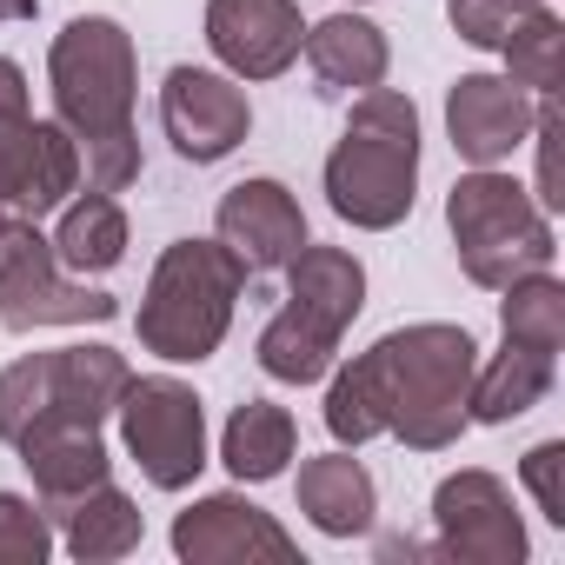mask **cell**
<instances>
[{
    "mask_svg": "<svg viewBox=\"0 0 565 565\" xmlns=\"http://www.w3.org/2000/svg\"><path fill=\"white\" fill-rule=\"evenodd\" d=\"M419 193V107L393 87H366L327 153V206L360 233H393Z\"/></svg>",
    "mask_w": 565,
    "mask_h": 565,
    "instance_id": "obj_3",
    "label": "cell"
},
{
    "mask_svg": "<svg viewBox=\"0 0 565 565\" xmlns=\"http://www.w3.org/2000/svg\"><path fill=\"white\" fill-rule=\"evenodd\" d=\"M479 347L466 327L426 320L373 340L347 373L327 386V433L340 446H366L380 433L406 439L413 452H446L466 433V393H472Z\"/></svg>",
    "mask_w": 565,
    "mask_h": 565,
    "instance_id": "obj_1",
    "label": "cell"
},
{
    "mask_svg": "<svg viewBox=\"0 0 565 565\" xmlns=\"http://www.w3.org/2000/svg\"><path fill=\"white\" fill-rule=\"evenodd\" d=\"M160 127H167V140H173L180 160L213 167V160H226L246 140L253 107H246V87H233V74L173 67L167 87H160Z\"/></svg>",
    "mask_w": 565,
    "mask_h": 565,
    "instance_id": "obj_10",
    "label": "cell"
},
{
    "mask_svg": "<svg viewBox=\"0 0 565 565\" xmlns=\"http://www.w3.org/2000/svg\"><path fill=\"white\" fill-rule=\"evenodd\" d=\"M539 8V0H446V21H452V34L466 41V47H486V54H499L512 34H519V21Z\"/></svg>",
    "mask_w": 565,
    "mask_h": 565,
    "instance_id": "obj_27",
    "label": "cell"
},
{
    "mask_svg": "<svg viewBox=\"0 0 565 565\" xmlns=\"http://www.w3.org/2000/svg\"><path fill=\"white\" fill-rule=\"evenodd\" d=\"M127 360L114 347H61V353H28L0 373V439H21L41 419L67 426H107V413L127 393Z\"/></svg>",
    "mask_w": 565,
    "mask_h": 565,
    "instance_id": "obj_6",
    "label": "cell"
},
{
    "mask_svg": "<svg viewBox=\"0 0 565 565\" xmlns=\"http://www.w3.org/2000/svg\"><path fill=\"white\" fill-rule=\"evenodd\" d=\"M14 452H21V466L34 472V492H41V505H47V512H54V505H67V499H81L87 486L114 479V459H107L100 426L41 419V426H28V433L14 439Z\"/></svg>",
    "mask_w": 565,
    "mask_h": 565,
    "instance_id": "obj_16",
    "label": "cell"
},
{
    "mask_svg": "<svg viewBox=\"0 0 565 565\" xmlns=\"http://www.w3.org/2000/svg\"><path fill=\"white\" fill-rule=\"evenodd\" d=\"M545 393H552V353H532V347H512V340H505V353H499L492 366H472L466 419L505 426V419H525Z\"/></svg>",
    "mask_w": 565,
    "mask_h": 565,
    "instance_id": "obj_23",
    "label": "cell"
},
{
    "mask_svg": "<svg viewBox=\"0 0 565 565\" xmlns=\"http://www.w3.org/2000/svg\"><path fill=\"white\" fill-rule=\"evenodd\" d=\"M213 233H220V246L246 273H279L307 246V213H300V200L279 180H239V186L220 193Z\"/></svg>",
    "mask_w": 565,
    "mask_h": 565,
    "instance_id": "obj_14",
    "label": "cell"
},
{
    "mask_svg": "<svg viewBox=\"0 0 565 565\" xmlns=\"http://www.w3.org/2000/svg\"><path fill=\"white\" fill-rule=\"evenodd\" d=\"M340 340L347 333H333L327 320H313L307 307H279L266 327H259V366H266V380H287V386H313V380H327V366H333V353H340Z\"/></svg>",
    "mask_w": 565,
    "mask_h": 565,
    "instance_id": "obj_24",
    "label": "cell"
},
{
    "mask_svg": "<svg viewBox=\"0 0 565 565\" xmlns=\"http://www.w3.org/2000/svg\"><path fill=\"white\" fill-rule=\"evenodd\" d=\"M353 8H360V0H353Z\"/></svg>",
    "mask_w": 565,
    "mask_h": 565,
    "instance_id": "obj_34",
    "label": "cell"
},
{
    "mask_svg": "<svg viewBox=\"0 0 565 565\" xmlns=\"http://www.w3.org/2000/svg\"><path fill=\"white\" fill-rule=\"evenodd\" d=\"M532 114H539V100L525 87H512L505 74H459L452 94H446L452 153L472 160V167H499V160H512L525 147Z\"/></svg>",
    "mask_w": 565,
    "mask_h": 565,
    "instance_id": "obj_15",
    "label": "cell"
},
{
    "mask_svg": "<svg viewBox=\"0 0 565 565\" xmlns=\"http://www.w3.org/2000/svg\"><path fill=\"white\" fill-rule=\"evenodd\" d=\"M300 512L327 532V539H360L380 512V492H373V472L353 459V452H327V459H307L300 466Z\"/></svg>",
    "mask_w": 565,
    "mask_h": 565,
    "instance_id": "obj_19",
    "label": "cell"
},
{
    "mask_svg": "<svg viewBox=\"0 0 565 565\" xmlns=\"http://www.w3.org/2000/svg\"><path fill=\"white\" fill-rule=\"evenodd\" d=\"M47 519H61V539H67V552H74L81 565H107V558H127V552L140 545V505H134L114 479L87 486L81 499L54 505Z\"/></svg>",
    "mask_w": 565,
    "mask_h": 565,
    "instance_id": "obj_20",
    "label": "cell"
},
{
    "mask_svg": "<svg viewBox=\"0 0 565 565\" xmlns=\"http://www.w3.org/2000/svg\"><path fill=\"white\" fill-rule=\"evenodd\" d=\"M120 300L74 279L54 259V239L34 220H8L0 226V327L8 333H41V327H100L114 320Z\"/></svg>",
    "mask_w": 565,
    "mask_h": 565,
    "instance_id": "obj_7",
    "label": "cell"
},
{
    "mask_svg": "<svg viewBox=\"0 0 565 565\" xmlns=\"http://www.w3.org/2000/svg\"><path fill=\"white\" fill-rule=\"evenodd\" d=\"M74 193H81V147L61 120L21 114L0 127V206L41 220V213H61Z\"/></svg>",
    "mask_w": 565,
    "mask_h": 565,
    "instance_id": "obj_11",
    "label": "cell"
},
{
    "mask_svg": "<svg viewBox=\"0 0 565 565\" xmlns=\"http://www.w3.org/2000/svg\"><path fill=\"white\" fill-rule=\"evenodd\" d=\"M505 307H499V327L512 347H532V353H558L565 347V287L545 273H519L512 287H499Z\"/></svg>",
    "mask_w": 565,
    "mask_h": 565,
    "instance_id": "obj_25",
    "label": "cell"
},
{
    "mask_svg": "<svg viewBox=\"0 0 565 565\" xmlns=\"http://www.w3.org/2000/svg\"><path fill=\"white\" fill-rule=\"evenodd\" d=\"M173 552L186 565H239V558H300L294 532L239 492H206L173 519Z\"/></svg>",
    "mask_w": 565,
    "mask_h": 565,
    "instance_id": "obj_13",
    "label": "cell"
},
{
    "mask_svg": "<svg viewBox=\"0 0 565 565\" xmlns=\"http://www.w3.org/2000/svg\"><path fill=\"white\" fill-rule=\"evenodd\" d=\"M519 479H525V492L539 499V512H545L552 525H565V446H558V439L532 446V452L519 459Z\"/></svg>",
    "mask_w": 565,
    "mask_h": 565,
    "instance_id": "obj_29",
    "label": "cell"
},
{
    "mask_svg": "<svg viewBox=\"0 0 565 565\" xmlns=\"http://www.w3.org/2000/svg\"><path fill=\"white\" fill-rule=\"evenodd\" d=\"M41 0H0V21H34Z\"/></svg>",
    "mask_w": 565,
    "mask_h": 565,
    "instance_id": "obj_32",
    "label": "cell"
},
{
    "mask_svg": "<svg viewBox=\"0 0 565 565\" xmlns=\"http://www.w3.org/2000/svg\"><path fill=\"white\" fill-rule=\"evenodd\" d=\"M300 0H206V47L233 81H279L300 61Z\"/></svg>",
    "mask_w": 565,
    "mask_h": 565,
    "instance_id": "obj_12",
    "label": "cell"
},
{
    "mask_svg": "<svg viewBox=\"0 0 565 565\" xmlns=\"http://www.w3.org/2000/svg\"><path fill=\"white\" fill-rule=\"evenodd\" d=\"M8 220H14V213H8V206H0V226H8Z\"/></svg>",
    "mask_w": 565,
    "mask_h": 565,
    "instance_id": "obj_33",
    "label": "cell"
},
{
    "mask_svg": "<svg viewBox=\"0 0 565 565\" xmlns=\"http://www.w3.org/2000/svg\"><path fill=\"white\" fill-rule=\"evenodd\" d=\"M47 87H54V120L81 147V186H94V193L134 186L140 180V134H134L140 61H134V34L107 14L67 21L47 47Z\"/></svg>",
    "mask_w": 565,
    "mask_h": 565,
    "instance_id": "obj_2",
    "label": "cell"
},
{
    "mask_svg": "<svg viewBox=\"0 0 565 565\" xmlns=\"http://www.w3.org/2000/svg\"><path fill=\"white\" fill-rule=\"evenodd\" d=\"M279 273H287V300L307 307L313 320H327L333 333H347L360 320V307H366V266L347 246H313L307 239Z\"/></svg>",
    "mask_w": 565,
    "mask_h": 565,
    "instance_id": "obj_18",
    "label": "cell"
},
{
    "mask_svg": "<svg viewBox=\"0 0 565 565\" xmlns=\"http://www.w3.org/2000/svg\"><path fill=\"white\" fill-rule=\"evenodd\" d=\"M525 140L539 147V186H532V200L545 213H558L565 206V186H558V100L552 94H539V114H532V134Z\"/></svg>",
    "mask_w": 565,
    "mask_h": 565,
    "instance_id": "obj_30",
    "label": "cell"
},
{
    "mask_svg": "<svg viewBox=\"0 0 565 565\" xmlns=\"http://www.w3.org/2000/svg\"><path fill=\"white\" fill-rule=\"evenodd\" d=\"M54 259L67 266V273H114L120 259H127V213H120V200L114 193H74L67 206H61V226H54Z\"/></svg>",
    "mask_w": 565,
    "mask_h": 565,
    "instance_id": "obj_22",
    "label": "cell"
},
{
    "mask_svg": "<svg viewBox=\"0 0 565 565\" xmlns=\"http://www.w3.org/2000/svg\"><path fill=\"white\" fill-rule=\"evenodd\" d=\"M120 439L134 452V466L147 472V486L160 492H186L206 466V413H200V393L180 386V380H127L120 393Z\"/></svg>",
    "mask_w": 565,
    "mask_h": 565,
    "instance_id": "obj_8",
    "label": "cell"
},
{
    "mask_svg": "<svg viewBox=\"0 0 565 565\" xmlns=\"http://www.w3.org/2000/svg\"><path fill=\"white\" fill-rule=\"evenodd\" d=\"M558 47H565V21L539 0V8L519 21V34L499 47V54H505V81H512V87H525L532 100H539V94H552V87H558Z\"/></svg>",
    "mask_w": 565,
    "mask_h": 565,
    "instance_id": "obj_26",
    "label": "cell"
},
{
    "mask_svg": "<svg viewBox=\"0 0 565 565\" xmlns=\"http://www.w3.org/2000/svg\"><path fill=\"white\" fill-rule=\"evenodd\" d=\"M21 114H28V74H21L8 54H0V127L21 120Z\"/></svg>",
    "mask_w": 565,
    "mask_h": 565,
    "instance_id": "obj_31",
    "label": "cell"
},
{
    "mask_svg": "<svg viewBox=\"0 0 565 565\" xmlns=\"http://www.w3.org/2000/svg\"><path fill=\"white\" fill-rule=\"evenodd\" d=\"M294 446H300V426H294L287 406H273V399L233 406V419H226V433H220V459H226V472H233L239 486L279 479V472H287V459H294Z\"/></svg>",
    "mask_w": 565,
    "mask_h": 565,
    "instance_id": "obj_21",
    "label": "cell"
},
{
    "mask_svg": "<svg viewBox=\"0 0 565 565\" xmlns=\"http://www.w3.org/2000/svg\"><path fill=\"white\" fill-rule=\"evenodd\" d=\"M300 54H307L313 81H320V94H366V87H380L386 67H393L386 34H380L373 21H360V14H327L320 28H307Z\"/></svg>",
    "mask_w": 565,
    "mask_h": 565,
    "instance_id": "obj_17",
    "label": "cell"
},
{
    "mask_svg": "<svg viewBox=\"0 0 565 565\" xmlns=\"http://www.w3.org/2000/svg\"><path fill=\"white\" fill-rule=\"evenodd\" d=\"M446 226L459 246V266L472 287H512L519 273H545L558 239H552V213L499 167H472L452 180L446 193Z\"/></svg>",
    "mask_w": 565,
    "mask_h": 565,
    "instance_id": "obj_5",
    "label": "cell"
},
{
    "mask_svg": "<svg viewBox=\"0 0 565 565\" xmlns=\"http://www.w3.org/2000/svg\"><path fill=\"white\" fill-rule=\"evenodd\" d=\"M433 525H439V552L459 565H519L525 558V525L512 512V492L479 466L439 479Z\"/></svg>",
    "mask_w": 565,
    "mask_h": 565,
    "instance_id": "obj_9",
    "label": "cell"
},
{
    "mask_svg": "<svg viewBox=\"0 0 565 565\" xmlns=\"http://www.w3.org/2000/svg\"><path fill=\"white\" fill-rule=\"evenodd\" d=\"M47 552H54L47 505H34L21 492H0V565H41Z\"/></svg>",
    "mask_w": 565,
    "mask_h": 565,
    "instance_id": "obj_28",
    "label": "cell"
},
{
    "mask_svg": "<svg viewBox=\"0 0 565 565\" xmlns=\"http://www.w3.org/2000/svg\"><path fill=\"white\" fill-rule=\"evenodd\" d=\"M239 287H246V266L220 246V239H173L160 259H153V279L140 294V347L173 360V366H200L220 353L226 327H233V307H239Z\"/></svg>",
    "mask_w": 565,
    "mask_h": 565,
    "instance_id": "obj_4",
    "label": "cell"
}]
</instances>
